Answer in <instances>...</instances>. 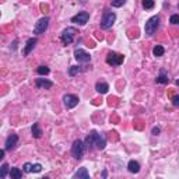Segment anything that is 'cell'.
<instances>
[{"instance_id":"cell-1","label":"cell","mask_w":179,"mask_h":179,"mask_svg":"<svg viewBox=\"0 0 179 179\" xmlns=\"http://www.w3.org/2000/svg\"><path fill=\"white\" fill-rule=\"evenodd\" d=\"M84 151H85V145H84V141L81 140H76L71 145V155L74 157L76 159H81L84 155Z\"/></svg>"},{"instance_id":"cell-2","label":"cell","mask_w":179,"mask_h":179,"mask_svg":"<svg viewBox=\"0 0 179 179\" xmlns=\"http://www.w3.org/2000/svg\"><path fill=\"white\" fill-rule=\"evenodd\" d=\"M158 27H159V17L158 16H154V17H151L147 22H145L144 31H145V34H147V35H153V34L158 30Z\"/></svg>"},{"instance_id":"cell-3","label":"cell","mask_w":179,"mask_h":179,"mask_svg":"<svg viewBox=\"0 0 179 179\" xmlns=\"http://www.w3.org/2000/svg\"><path fill=\"white\" fill-rule=\"evenodd\" d=\"M115 20H116V14L112 13V11H105L102 20H101V28L102 30H109L113 25Z\"/></svg>"},{"instance_id":"cell-4","label":"cell","mask_w":179,"mask_h":179,"mask_svg":"<svg viewBox=\"0 0 179 179\" xmlns=\"http://www.w3.org/2000/svg\"><path fill=\"white\" fill-rule=\"evenodd\" d=\"M123 60H125V56L119 55L116 52H111L106 56V63L111 64V66H120L123 63Z\"/></svg>"},{"instance_id":"cell-5","label":"cell","mask_w":179,"mask_h":179,"mask_svg":"<svg viewBox=\"0 0 179 179\" xmlns=\"http://www.w3.org/2000/svg\"><path fill=\"white\" fill-rule=\"evenodd\" d=\"M76 28H66V30L62 32V42H63L64 45H70L73 42V39H74V35H76Z\"/></svg>"},{"instance_id":"cell-6","label":"cell","mask_w":179,"mask_h":179,"mask_svg":"<svg viewBox=\"0 0 179 179\" xmlns=\"http://www.w3.org/2000/svg\"><path fill=\"white\" fill-rule=\"evenodd\" d=\"M88 20H90V14L87 13V11H81L77 16L71 17V22L78 24V25H85L87 22H88Z\"/></svg>"},{"instance_id":"cell-7","label":"cell","mask_w":179,"mask_h":179,"mask_svg":"<svg viewBox=\"0 0 179 179\" xmlns=\"http://www.w3.org/2000/svg\"><path fill=\"white\" fill-rule=\"evenodd\" d=\"M74 57L77 59L78 62H81V63H88V62H91V56H90L88 52H85L84 49H76L74 50Z\"/></svg>"},{"instance_id":"cell-8","label":"cell","mask_w":179,"mask_h":179,"mask_svg":"<svg viewBox=\"0 0 179 179\" xmlns=\"http://www.w3.org/2000/svg\"><path fill=\"white\" fill-rule=\"evenodd\" d=\"M48 25H49V18H48V17L41 18L35 24V27H34V34H42V32H45V30L48 28Z\"/></svg>"},{"instance_id":"cell-9","label":"cell","mask_w":179,"mask_h":179,"mask_svg":"<svg viewBox=\"0 0 179 179\" xmlns=\"http://www.w3.org/2000/svg\"><path fill=\"white\" fill-rule=\"evenodd\" d=\"M63 102H64V106H66L67 109H71V108H74V106H77L78 97L71 95V94H66L63 97Z\"/></svg>"},{"instance_id":"cell-10","label":"cell","mask_w":179,"mask_h":179,"mask_svg":"<svg viewBox=\"0 0 179 179\" xmlns=\"http://www.w3.org/2000/svg\"><path fill=\"white\" fill-rule=\"evenodd\" d=\"M94 145L98 148V150H103V148H105V145H106V137H105V134H98V133H95Z\"/></svg>"},{"instance_id":"cell-11","label":"cell","mask_w":179,"mask_h":179,"mask_svg":"<svg viewBox=\"0 0 179 179\" xmlns=\"http://www.w3.org/2000/svg\"><path fill=\"white\" fill-rule=\"evenodd\" d=\"M17 141H18V136H17V134H10V136L7 137V140H6V150L11 151L16 147Z\"/></svg>"},{"instance_id":"cell-12","label":"cell","mask_w":179,"mask_h":179,"mask_svg":"<svg viewBox=\"0 0 179 179\" xmlns=\"http://www.w3.org/2000/svg\"><path fill=\"white\" fill-rule=\"evenodd\" d=\"M35 84H36V87L41 90H49V88H52V85H53L52 81L46 80V78H36Z\"/></svg>"},{"instance_id":"cell-13","label":"cell","mask_w":179,"mask_h":179,"mask_svg":"<svg viewBox=\"0 0 179 179\" xmlns=\"http://www.w3.org/2000/svg\"><path fill=\"white\" fill-rule=\"evenodd\" d=\"M95 133H97L95 130H91L88 134H87V137H85L84 145H85V148H88V150H91L92 145H94V141H95Z\"/></svg>"},{"instance_id":"cell-14","label":"cell","mask_w":179,"mask_h":179,"mask_svg":"<svg viewBox=\"0 0 179 179\" xmlns=\"http://www.w3.org/2000/svg\"><path fill=\"white\" fill-rule=\"evenodd\" d=\"M35 45H36V38H30V39H28V41H27V44H25L24 52H22V53H24L25 56H27V55H30V53H31V50L34 49V46H35Z\"/></svg>"},{"instance_id":"cell-15","label":"cell","mask_w":179,"mask_h":179,"mask_svg":"<svg viewBox=\"0 0 179 179\" xmlns=\"http://www.w3.org/2000/svg\"><path fill=\"white\" fill-rule=\"evenodd\" d=\"M127 169L130 171L131 173H137L140 171V164L137 161H134V159H131V161H129V164H127Z\"/></svg>"},{"instance_id":"cell-16","label":"cell","mask_w":179,"mask_h":179,"mask_svg":"<svg viewBox=\"0 0 179 179\" xmlns=\"http://www.w3.org/2000/svg\"><path fill=\"white\" fill-rule=\"evenodd\" d=\"M73 176H74V178H78V179H80V178L88 179V178H90V173H88V171H87V168L83 167V168H80V169H78Z\"/></svg>"},{"instance_id":"cell-17","label":"cell","mask_w":179,"mask_h":179,"mask_svg":"<svg viewBox=\"0 0 179 179\" xmlns=\"http://www.w3.org/2000/svg\"><path fill=\"white\" fill-rule=\"evenodd\" d=\"M31 131H32V136L35 137V139H41L42 137V130H41V127H39V123H34L32 127H31Z\"/></svg>"},{"instance_id":"cell-18","label":"cell","mask_w":179,"mask_h":179,"mask_svg":"<svg viewBox=\"0 0 179 179\" xmlns=\"http://www.w3.org/2000/svg\"><path fill=\"white\" fill-rule=\"evenodd\" d=\"M95 90H97L99 94H106V92H108V90H109V85L106 83H97Z\"/></svg>"},{"instance_id":"cell-19","label":"cell","mask_w":179,"mask_h":179,"mask_svg":"<svg viewBox=\"0 0 179 179\" xmlns=\"http://www.w3.org/2000/svg\"><path fill=\"white\" fill-rule=\"evenodd\" d=\"M10 176L11 179H20L22 176V171L18 168H11L10 169Z\"/></svg>"},{"instance_id":"cell-20","label":"cell","mask_w":179,"mask_h":179,"mask_svg":"<svg viewBox=\"0 0 179 179\" xmlns=\"http://www.w3.org/2000/svg\"><path fill=\"white\" fill-rule=\"evenodd\" d=\"M164 52H165V49H164V46H161V45H157V46L153 49L154 56H157V57L162 56V55H164Z\"/></svg>"},{"instance_id":"cell-21","label":"cell","mask_w":179,"mask_h":179,"mask_svg":"<svg viewBox=\"0 0 179 179\" xmlns=\"http://www.w3.org/2000/svg\"><path fill=\"white\" fill-rule=\"evenodd\" d=\"M81 71H84V69L83 67H78V66H73V67H70V70H69V74L71 76H76V74H78V73H81Z\"/></svg>"},{"instance_id":"cell-22","label":"cell","mask_w":179,"mask_h":179,"mask_svg":"<svg viewBox=\"0 0 179 179\" xmlns=\"http://www.w3.org/2000/svg\"><path fill=\"white\" fill-rule=\"evenodd\" d=\"M168 76H165V73L164 71H161V74L157 77V83H159V84H167L168 83Z\"/></svg>"},{"instance_id":"cell-23","label":"cell","mask_w":179,"mask_h":179,"mask_svg":"<svg viewBox=\"0 0 179 179\" xmlns=\"http://www.w3.org/2000/svg\"><path fill=\"white\" fill-rule=\"evenodd\" d=\"M154 6H155L154 0H143V7H144L145 10H151Z\"/></svg>"},{"instance_id":"cell-24","label":"cell","mask_w":179,"mask_h":179,"mask_svg":"<svg viewBox=\"0 0 179 179\" xmlns=\"http://www.w3.org/2000/svg\"><path fill=\"white\" fill-rule=\"evenodd\" d=\"M8 173V165L7 164H3L2 168H0V178H4V176H7Z\"/></svg>"},{"instance_id":"cell-25","label":"cell","mask_w":179,"mask_h":179,"mask_svg":"<svg viewBox=\"0 0 179 179\" xmlns=\"http://www.w3.org/2000/svg\"><path fill=\"white\" fill-rule=\"evenodd\" d=\"M36 71H38V74H41V76L49 74V69H48L46 66H39L38 69H36Z\"/></svg>"},{"instance_id":"cell-26","label":"cell","mask_w":179,"mask_h":179,"mask_svg":"<svg viewBox=\"0 0 179 179\" xmlns=\"http://www.w3.org/2000/svg\"><path fill=\"white\" fill-rule=\"evenodd\" d=\"M41 171H42V165L41 164H34L32 167H31V172L38 173V172H41Z\"/></svg>"},{"instance_id":"cell-27","label":"cell","mask_w":179,"mask_h":179,"mask_svg":"<svg viewBox=\"0 0 179 179\" xmlns=\"http://www.w3.org/2000/svg\"><path fill=\"white\" fill-rule=\"evenodd\" d=\"M169 22H171V24H173V25L178 24V22H179V16H178V14H173V16H171Z\"/></svg>"},{"instance_id":"cell-28","label":"cell","mask_w":179,"mask_h":179,"mask_svg":"<svg viewBox=\"0 0 179 179\" xmlns=\"http://www.w3.org/2000/svg\"><path fill=\"white\" fill-rule=\"evenodd\" d=\"M126 3V0H113L112 2V7H120V6H123Z\"/></svg>"},{"instance_id":"cell-29","label":"cell","mask_w":179,"mask_h":179,"mask_svg":"<svg viewBox=\"0 0 179 179\" xmlns=\"http://www.w3.org/2000/svg\"><path fill=\"white\" fill-rule=\"evenodd\" d=\"M31 167H32V164L25 162V164H24V172H31Z\"/></svg>"},{"instance_id":"cell-30","label":"cell","mask_w":179,"mask_h":179,"mask_svg":"<svg viewBox=\"0 0 179 179\" xmlns=\"http://www.w3.org/2000/svg\"><path fill=\"white\" fill-rule=\"evenodd\" d=\"M153 134H154V136L159 134V129H158V127H153Z\"/></svg>"},{"instance_id":"cell-31","label":"cell","mask_w":179,"mask_h":179,"mask_svg":"<svg viewBox=\"0 0 179 179\" xmlns=\"http://www.w3.org/2000/svg\"><path fill=\"white\" fill-rule=\"evenodd\" d=\"M172 101H173V105H175V106L179 103V98H178V97H173V99H172Z\"/></svg>"},{"instance_id":"cell-32","label":"cell","mask_w":179,"mask_h":179,"mask_svg":"<svg viewBox=\"0 0 179 179\" xmlns=\"http://www.w3.org/2000/svg\"><path fill=\"white\" fill-rule=\"evenodd\" d=\"M4 158V150H0V161Z\"/></svg>"}]
</instances>
